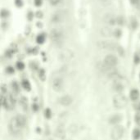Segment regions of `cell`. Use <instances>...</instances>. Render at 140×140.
Returning a JSON list of instances; mask_svg holds the SVG:
<instances>
[{"instance_id": "34", "label": "cell", "mask_w": 140, "mask_h": 140, "mask_svg": "<svg viewBox=\"0 0 140 140\" xmlns=\"http://www.w3.org/2000/svg\"><path fill=\"white\" fill-rule=\"evenodd\" d=\"M138 110H140V104L138 105Z\"/></svg>"}, {"instance_id": "20", "label": "cell", "mask_w": 140, "mask_h": 140, "mask_svg": "<svg viewBox=\"0 0 140 140\" xmlns=\"http://www.w3.org/2000/svg\"><path fill=\"white\" fill-rule=\"evenodd\" d=\"M21 105L23 106V107L25 109H27V99L26 98H21Z\"/></svg>"}, {"instance_id": "11", "label": "cell", "mask_w": 140, "mask_h": 140, "mask_svg": "<svg viewBox=\"0 0 140 140\" xmlns=\"http://www.w3.org/2000/svg\"><path fill=\"white\" fill-rule=\"evenodd\" d=\"M72 101H73V99L70 95H65L59 99L60 104H62V106H66V107L70 106L72 103Z\"/></svg>"}, {"instance_id": "13", "label": "cell", "mask_w": 140, "mask_h": 140, "mask_svg": "<svg viewBox=\"0 0 140 140\" xmlns=\"http://www.w3.org/2000/svg\"><path fill=\"white\" fill-rule=\"evenodd\" d=\"M100 34L102 36H104V37H110V36H112L114 34V32L112 31V29H111L110 27L105 26V27H103V28L101 29Z\"/></svg>"}, {"instance_id": "29", "label": "cell", "mask_w": 140, "mask_h": 140, "mask_svg": "<svg viewBox=\"0 0 140 140\" xmlns=\"http://www.w3.org/2000/svg\"><path fill=\"white\" fill-rule=\"evenodd\" d=\"M7 72L9 74H12V73H14V69L12 67H11V66H9V67L7 68Z\"/></svg>"}, {"instance_id": "4", "label": "cell", "mask_w": 140, "mask_h": 140, "mask_svg": "<svg viewBox=\"0 0 140 140\" xmlns=\"http://www.w3.org/2000/svg\"><path fill=\"white\" fill-rule=\"evenodd\" d=\"M63 31L62 29L60 28H53L51 29L50 33H49V36L50 39H52V41L54 43H60L62 39H63Z\"/></svg>"}, {"instance_id": "9", "label": "cell", "mask_w": 140, "mask_h": 140, "mask_svg": "<svg viewBox=\"0 0 140 140\" xmlns=\"http://www.w3.org/2000/svg\"><path fill=\"white\" fill-rule=\"evenodd\" d=\"M53 89L56 92H60L63 88V79L61 77H55L52 82Z\"/></svg>"}, {"instance_id": "26", "label": "cell", "mask_w": 140, "mask_h": 140, "mask_svg": "<svg viewBox=\"0 0 140 140\" xmlns=\"http://www.w3.org/2000/svg\"><path fill=\"white\" fill-rule=\"evenodd\" d=\"M1 16H2V17H7V16H8V12L6 10H2Z\"/></svg>"}, {"instance_id": "10", "label": "cell", "mask_w": 140, "mask_h": 140, "mask_svg": "<svg viewBox=\"0 0 140 140\" xmlns=\"http://www.w3.org/2000/svg\"><path fill=\"white\" fill-rule=\"evenodd\" d=\"M58 57L62 61H67L73 57V53L69 50H64V51H62L61 53H59Z\"/></svg>"}, {"instance_id": "28", "label": "cell", "mask_w": 140, "mask_h": 140, "mask_svg": "<svg viewBox=\"0 0 140 140\" xmlns=\"http://www.w3.org/2000/svg\"><path fill=\"white\" fill-rule=\"evenodd\" d=\"M114 34L116 36V37H120L121 35V31H120V29H116V31L114 32Z\"/></svg>"}, {"instance_id": "12", "label": "cell", "mask_w": 140, "mask_h": 140, "mask_svg": "<svg viewBox=\"0 0 140 140\" xmlns=\"http://www.w3.org/2000/svg\"><path fill=\"white\" fill-rule=\"evenodd\" d=\"M104 21L109 26H114L116 23V17L112 14H108L104 17Z\"/></svg>"}, {"instance_id": "1", "label": "cell", "mask_w": 140, "mask_h": 140, "mask_svg": "<svg viewBox=\"0 0 140 140\" xmlns=\"http://www.w3.org/2000/svg\"><path fill=\"white\" fill-rule=\"evenodd\" d=\"M26 117L22 115H17L12 118L9 122V130L12 134H17L26 125Z\"/></svg>"}, {"instance_id": "6", "label": "cell", "mask_w": 140, "mask_h": 140, "mask_svg": "<svg viewBox=\"0 0 140 140\" xmlns=\"http://www.w3.org/2000/svg\"><path fill=\"white\" fill-rule=\"evenodd\" d=\"M127 98L123 94H117L113 98V104L116 108H124L127 105Z\"/></svg>"}, {"instance_id": "27", "label": "cell", "mask_w": 140, "mask_h": 140, "mask_svg": "<svg viewBox=\"0 0 140 140\" xmlns=\"http://www.w3.org/2000/svg\"><path fill=\"white\" fill-rule=\"evenodd\" d=\"M42 3H43V0H34V4H35L36 7L41 6Z\"/></svg>"}, {"instance_id": "22", "label": "cell", "mask_w": 140, "mask_h": 140, "mask_svg": "<svg viewBox=\"0 0 140 140\" xmlns=\"http://www.w3.org/2000/svg\"><path fill=\"white\" fill-rule=\"evenodd\" d=\"M116 23L118 25H120V26H122L123 23H124V19L122 17H116Z\"/></svg>"}, {"instance_id": "21", "label": "cell", "mask_w": 140, "mask_h": 140, "mask_svg": "<svg viewBox=\"0 0 140 140\" xmlns=\"http://www.w3.org/2000/svg\"><path fill=\"white\" fill-rule=\"evenodd\" d=\"M17 69L18 70H20V71H22L24 68H25V65H24V63L23 62H18L17 63Z\"/></svg>"}, {"instance_id": "17", "label": "cell", "mask_w": 140, "mask_h": 140, "mask_svg": "<svg viewBox=\"0 0 140 140\" xmlns=\"http://www.w3.org/2000/svg\"><path fill=\"white\" fill-rule=\"evenodd\" d=\"M44 40H45V36H44V34H39V35L37 36L36 41H37V43H38L42 44V43H43Z\"/></svg>"}, {"instance_id": "8", "label": "cell", "mask_w": 140, "mask_h": 140, "mask_svg": "<svg viewBox=\"0 0 140 140\" xmlns=\"http://www.w3.org/2000/svg\"><path fill=\"white\" fill-rule=\"evenodd\" d=\"M118 63V60L116 56L114 55H107L105 58L104 61H103V64L106 66L107 68H113L114 66H116Z\"/></svg>"}, {"instance_id": "25", "label": "cell", "mask_w": 140, "mask_h": 140, "mask_svg": "<svg viewBox=\"0 0 140 140\" xmlns=\"http://www.w3.org/2000/svg\"><path fill=\"white\" fill-rule=\"evenodd\" d=\"M61 0H49V2L51 3V5H53V6H56L59 3H60Z\"/></svg>"}, {"instance_id": "30", "label": "cell", "mask_w": 140, "mask_h": 140, "mask_svg": "<svg viewBox=\"0 0 140 140\" xmlns=\"http://www.w3.org/2000/svg\"><path fill=\"white\" fill-rule=\"evenodd\" d=\"M39 77L41 78V79H44V71L43 70H41L40 71V73H39Z\"/></svg>"}, {"instance_id": "16", "label": "cell", "mask_w": 140, "mask_h": 140, "mask_svg": "<svg viewBox=\"0 0 140 140\" xmlns=\"http://www.w3.org/2000/svg\"><path fill=\"white\" fill-rule=\"evenodd\" d=\"M22 87H23L25 89L27 90V91L31 90V84H29V82L28 80H23V81H22Z\"/></svg>"}, {"instance_id": "33", "label": "cell", "mask_w": 140, "mask_h": 140, "mask_svg": "<svg viewBox=\"0 0 140 140\" xmlns=\"http://www.w3.org/2000/svg\"><path fill=\"white\" fill-rule=\"evenodd\" d=\"M37 17H42V13H41V12H38V13H37Z\"/></svg>"}, {"instance_id": "3", "label": "cell", "mask_w": 140, "mask_h": 140, "mask_svg": "<svg viewBox=\"0 0 140 140\" xmlns=\"http://www.w3.org/2000/svg\"><path fill=\"white\" fill-rule=\"evenodd\" d=\"M98 46L102 49H107V50H113L116 51L118 53H120L121 56H124V49L117 44L114 43L113 42L111 41H99L98 43Z\"/></svg>"}, {"instance_id": "31", "label": "cell", "mask_w": 140, "mask_h": 140, "mask_svg": "<svg viewBox=\"0 0 140 140\" xmlns=\"http://www.w3.org/2000/svg\"><path fill=\"white\" fill-rule=\"evenodd\" d=\"M15 3H16V5L17 7H21L22 6V1H21V0H16Z\"/></svg>"}, {"instance_id": "14", "label": "cell", "mask_w": 140, "mask_h": 140, "mask_svg": "<svg viewBox=\"0 0 140 140\" xmlns=\"http://www.w3.org/2000/svg\"><path fill=\"white\" fill-rule=\"evenodd\" d=\"M122 120V116L121 115H113L110 117L109 119V123L110 124H118Z\"/></svg>"}, {"instance_id": "24", "label": "cell", "mask_w": 140, "mask_h": 140, "mask_svg": "<svg viewBox=\"0 0 140 140\" xmlns=\"http://www.w3.org/2000/svg\"><path fill=\"white\" fill-rule=\"evenodd\" d=\"M51 116H52V112H51V111H50V109H46V111H45V117L46 118H48V119H49V118L51 117Z\"/></svg>"}, {"instance_id": "32", "label": "cell", "mask_w": 140, "mask_h": 140, "mask_svg": "<svg viewBox=\"0 0 140 140\" xmlns=\"http://www.w3.org/2000/svg\"><path fill=\"white\" fill-rule=\"evenodd\" d=\"M139 62H140V58L138 57V55H135V57H134V62H135V64L139 63Z\"/></svg>"}, {"instance_id": "2", "label": "cell", "mask_w": 140, "mask_h": 140, "mask_svg": "<svg viewBox=\"0 0 140 140\" xmlns=\"http://www.w3.org/2000/svg\"><path fill=\"white\" fill-rule=\"evenodd\" d=\"M69 17V13L66 10H57L51 15L50 21L53 24H60L66 21Z\"/></svg>"}, {"instance_id": "7", "label": "cell", "mask_w": 140, "mask_h": 140, "mask_svg": "<svg viewBox=\"0 0 140 140\" xmlns=\"http://www.w3.org/2000/svg\"><path fill=\"white\" fill-rule=\"evenodd\" d=\"M124 129L122 125H116V126H115L112 129L111 137H112L113 140H120L124 135Z\"/></svg>"}, {"instance_id": "18", "label": "cell", "mask_w": 140, "mask_h": 140, "mask_svg": "<svg viewBox=\"0 0 140 140\" xmlns=\"http://www.w3.org/2000/svg\"><path fill=\"white\" fill-rule=\"evenodd\" d=\"M12 90L14 93H19V86H18V84L17 82H12Z\"/></svg>"}, {"instance_id": "19", "label": "cell", "mask_w": 140, "mask_h": 140, "mask_svg": "<svg viewBox=\"0 0 140 140\" xmlns=\"http://www.w3.org/2000/svg\"><path fill=\"white\" fill-rule=\"evenodd\" d=\"M133 136H134V138L135 140H138L140 138V130L138 129H135L133 132Z\"/></svg>"}, {"instance_id": "5", "label": "cell", "mask_w": 140, "mask_h": 140, "mask_svg": "<svg viewBox=\"0 0 140 140\" xmlns=\"http://www.w3.org/2000/svg\"><path fill=\"white\" fill-rule=\"evenodd\" d=\"M127 80L124 79L123 77H117L113 83V89L116 90L118 93H121L125 89V88L127 86Z\"/></svg>"}, {"instance_id": "23", "label": "cell", "mask_w": 140, "mask_h": 140, "mask_svg": "<svg viewBox=\"0 0 140 140\" xmlns=\"http://www.w3.org/2000/svg\"><path fill=\"white\" fill-rule=\"evenodd\" d=\"M131 26H132V27H133V29H135L136 27H137V26H138V23H137V21H136V20H135V18H132L131 19Z\"/></svg>"}, {"instance_id": "15", "label": "cell", "mask_w": 140, "mask_h": 140, "mask_svg": "<svg viewBox=\"0 0 140 140\" xmlns=\"http://www.w3.org/2000/svg\"><path fill=\"white\" fill-rule=\"evenodd\" d=\"M139 98V92L136 89H133L130 92V98L133 101H136Z\"/></svg>"}]
</instances>
